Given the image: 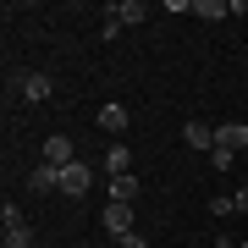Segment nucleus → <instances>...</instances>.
Returning <instances> with one entry per match:
<instances>
[{
  "instance_id": "nucleus-1",
  "label": "nucleus",
  "mask_w": 248,
  "mask_h": 248,
  "mask_svg": "<svg viewBox=\"0 0 248 248\" xmlns=\"http://www.w3.org/2000/svg\"><path fill=\"white\" fill-rule=\"evenodd\" d=\"M89 187H94V171L83 166V160H78V166H66V171H61V193H66V199H83Z\"/></svg>"
},
{
  "instance_id": "nucleus-2",
  "label": "nucleus",
  "mask_w": 248,
  "mask_h": 248,
  "mask_svg": "<svg viewBox=\"0 0 248 248\" xmlns=\"http://www.w3.org/2000/svg\"><path fill=\"white\" fill-rule=\"evenodd\" d=\"M215 149L243 155V149H248V122H226V127H215Z\"/></svg>"
},
{
  "instance_id": "nucleus-3",
  "label": "nucleus",
  "mask_w": 248,
  "mask_h": 248,
  "mask_svg": "<svg viewBox=\"0 0 248 248\" xmlns=\"http://www.w3.org/2000/svg\"><path fill=\"white\" fill-rule=\"evenodd\" d=\"M45 166H55V171L78 166V149H72V138H66V133H55V138L45 143Z\"/></svg>"
},
{
  "instance_id": "nucleus-4",
  "label": "nucleus",
  "mask_w": 248,
  "mask_h": 248,
  "mask_svg": "<svg viewBox=\"0 0 248 248\" xmlns=\"http://www.w3.org/2000/svg\"><path fill=\"white\" fill-rule=\"evenodd\" d=\"M11 83H17V94L33 99V105H39V99H50V78H45V72H17Z\"/></svg>"
},
{
  "instance_id": "nucleus-5",
  "label": "nucleus",
  "mask_w": 248,
  "mask_h": 248,
  "mask_svg": "<svg viewBox=\"0 0 248 248\" xmlns=\"http://www.w3.org/2000/svg\"><path fill=\"white\" fill-rule=\"evenodd\" d=\"M105 17H110L116 28H127V22H143V17H149V6H143V0H116Z\"/></svg>"
},
{
  "instance_id": "nucleus-6",
  "label": "nucleus",
  "mask_w": 248,
  "mask_h": 248,
  "mask_svg": "<svg viewBox=\"0 0 248 248\" xmlns=\"http://www.w3.org/2000/svg\"><path fill=\"white\" fill-rule=\"evenodd\" d=\"M105 232H110V237H122V232H133V204H105Z\"/></svg>"
},
{
  "instance_id": "nucleus-7",
  "label": "nucleus",
  "mask_w": 248,
  "mask_h": 248,
  "mask_svg": "<svg viewBox=\"0 0 248 248\" xmlns=\"http://www.w3.org/2000/svg\"><path fill=\"white\" fill-rule=\"evenodd\" d=\"M105 171L110 177H127V171H133V149H127V143H110L105 149Z\"/></svg>"
},
{
  "instance_id": "nucleus-8",
  "label": "nucleus",
  "mask_w": 248,
  "mask_h": 248,
  "mask_svg": "<svg viewBox=\"0 0 248 248\" xmlns=\"http://www.w3.org/2000/svg\"><path fill=\"white\" fill-rule=\"evenodd\" d=\"M182 138L193 143V149H210V155H215V127H210V122H187Z\"/></svg>"
},
{
  "instance_id": "nucleus-9",
  "label": "nucleus",
  "mask_w": 248,
  "mask_h": 248,
  "mask_svg": "<svg viewBox=\"0 0 248 248\" xmlns=\"http://www.w3.org/2000/svg\"><path fill=\"white\" fill-rule=\"evenodd\" d=\"M187 17H204V22H221V17H232V6H226V0H193V6H187Z\"/></svg>"
},
{
  "instance_id": "nucleus-10",
  "label": "nucleus",
  "mask_w": 248,
  "mask_h": 248,
  "mask_svg": "<svg viewBox=\"0 0 248 248\" xmlns=\"http://www.w3.org/2000/svg\"><path fill=\"white\" fill-rule=\"evenodd\" d=\"M99 127L105 133H127V105H99Z\"/></svg>"
},
{
  "instance_id": "nucleus-11",
  "label": "nucleus",
  "mask_w": 248,
  "mask_h": 248,
  "mask_svg": "<svg viewBox=\"0 0 248 248\" xmlns=\"http://www.w3.org/2000/svg\"><path fill=\"white\" fill-rule=\"evenodd\" d=\"M110 199L116 204H133L138 199V177H133V171H127V177H110Z\"/></svg>"
},
{
  "instance_id": "nucleus-12",
  "label": "nucleus",
  "mask_w": 248,
  "mask_h": 248,
  "mask_svg": "<svg viewBox=\"0 0 248 248\" xmlns=\"http://www.w3.org/2000/svg\"><path fill=\"white\" fill-rule=\"evenodd\" d=\"M33 193H61V171H55V166H39L33 171Z\"/></svg>"
},
{
  "instance_id": "nucleus-13",
  "label": "nucleus",
  "mask_w": 248,
  "mask_h": 248,
  "mask_svg": "<svg viewBox=\"0 0 248 248\" xmlns=\"http://www.w3.org/2000/svg\"><path fill=\"white\" fill-rule=\"evenodd\" d=\"M232 210H237V199H232V193H215V199H210V215H232Z\"/></svg>"
},
{
  "instance_id": "nucleus-14",
  "label": "nucleus",
  "mask_w": 248,
  "mask_h": 248,
  "mask_svg": "<svg viewBox=\"0 0 248 248\" xmlns=\"http://www.w3.org/2000/svg\"><path fill=\"white\" fill-rule=\"evenodd\" d=\"M6 248H33V237H28V226H11V232H6Z\"/></svg>"
},
{
  "instance_id": "nucleus-15",
  "label": "nucleus",
  "mask_w": 248,
  "mask_h": 248,
  "mask_svg": "<svg viewBox=\"0 0 248 248\" xmlns=\"http://www.w3.org/2000/svg\"><path fill=\"white\" fill-rule=\"evenodd\" d=\"M116 248H149V243H143V232H122V237H116Z\"/></svg>"
},
{
  "instance_id": "nucleus-16",
  "label": "nucleus",
  "mask_w": 248,
  "mask_h": 248,
  "mask_svg": "<svg viewBox=\"0 0 248 248\" xmlns=\"http://www.w3.org/2000/svg\"><path fill=\"white\" fill-rule=\"evenodd\" d=\"M232 199H237V215H248V187H237Z\"/></svg>"
},
{
  "instance_id": "nucleus-17",
  "label": "nucleus",
  "mask_w": 248,
  "mask_h": 248,
  "mask_svg": "<svg viewBox=\"0 0 248 248\" xmlns=\"http://www.w3.org/2000/svg\"><path fill=\"white\" fill-rule=\"evenodd\" d=\"M89 248H99V243H89Z\"/></svg>"
},
{
  "instance_id": "nucleus-18",
  "label": "nucleus",
  "mask_w": 248,
  "mask_h": 248,
  "mask_svg": "<svg viewBox=\"0 0 248 248\" xmlns=\"http://www.w3.org/2000/svg\"><path fill=\"white\" fill-rule=\"evenodd\" d=\"M237 248H248V243H237Z\"/></svg>"
}]
</instances>
